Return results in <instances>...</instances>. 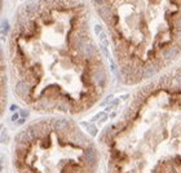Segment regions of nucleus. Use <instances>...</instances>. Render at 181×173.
Returning <instances> with one entry per match:
<instances>
[{
	"label": "nucleus",
	"instance_id": "obj_1",
	"mask_svg": "<svg viewBox=\"0 0 181 173\" xmlns=\"http://www.w3.org/2000/svg\"><path fill=\"white\" fill-rule=\"evenodd\" d=\"M87 0H25L12 17L3 60L14 100L41 116L82 118L111 88Z\"/></svg>",
	"mask_w": 181,
	"mask_h": 173
},
{
	"label": "nucleus",
	"instance_id": "obj_2",
	"mask_svg": "<svg viewBox=\"0 0 181 173\" xmlns=\"http://www.w3.org/2000/svg\"><path fill=\"white\" fill-rule=\"evenodd\" d=\"M97 145L105 173H181V62L136 86Z\"/></svg>",
	"mask_w": 181,
	"mask_h": 173
},
{
	"label": "nucleus",
	"instance_id": "obj_3",
	"mask_svg": "<svg viewBox=\"0 0 181 173\" xmlns=\"http://www.w3.org/2000/svg\"><path fill=\"white\" fill-rule=\"evenodd\" d=\"M107 36L115 76L144 84L181 62V0H89Z\"/></svg>",
	"mask_w": 181,
	"mask_h": 173
}]
</instances>
